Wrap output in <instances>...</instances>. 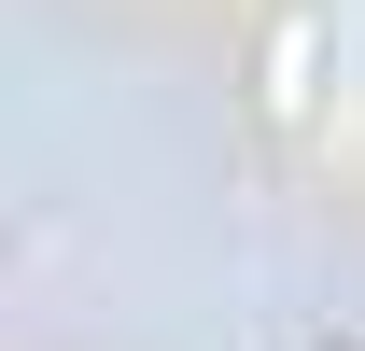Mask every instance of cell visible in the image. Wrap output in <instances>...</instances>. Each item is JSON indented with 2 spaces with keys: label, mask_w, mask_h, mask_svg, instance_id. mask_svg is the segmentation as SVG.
Returning a JSON list of instances; mask_svg holds the SVG:
<instances>
[{
  "label": "cell",
  "mask_w": 365,
  "mask_h": 351,
  "mask_svg": "<svg viewBox=\"0 0 365 351\" xmlns=\"http://www.w3.org/2000/svg\"><path fill=\"white\" fill-rule=\"evenodd\" d=\"M323 98H337V0H267L253 14V113L295 141L323 127Z\"/></svg>",
  "instance_id": "cell-1"
},
{
  "label": "cell",
  "mask_w": 365,
  "mask_h": 351,
  "mask_svg": "<svg viewBox=\"0 0 365 351\" xmlns=\"http://www.w3.org/2000/svg\"><path fill=\"white\" fill-rule=\"evenodd\" d=\"M309 351H365V337H309Z\"/></svg>",
  "instance_id": "cell-2"
}]
</instances>
